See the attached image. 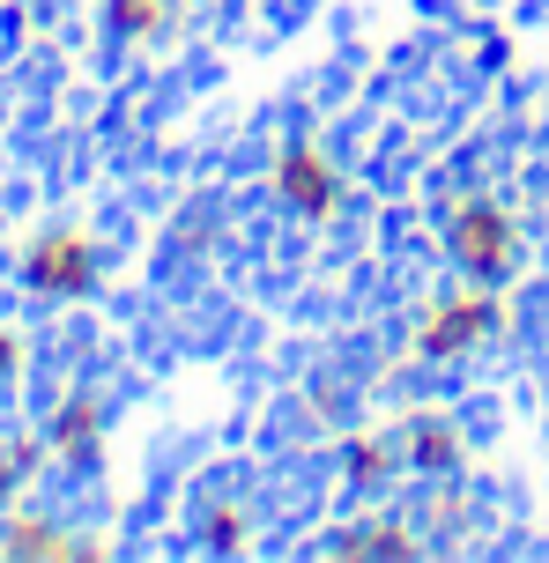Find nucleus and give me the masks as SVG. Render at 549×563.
<instances>
[{"instance_id":"f257e3e1","label":"nucleus","mask_w":549,"mask_h":563,"mask_svg":"<svg viewBox=\"0 0 549 563\" xmlns=\"http://www.w3.org/2000/svg\"><path fill=\"white\" fill-rule=\"evenodd\" d=\"M505 327H513L505 289L461 282V289H438L431 305H424L416 334H408V356H416V364H468V356H483Z\"/></svg>"},{"instance_id":"f03ea898","label":"nucleus","mask_w":549,"mask_h":563,"mask_svg":"<svg viewBox=\"0 0 549 563\" xmlns=\"http://www.w3.org/2000/svg\"><path fill=\"white\" fill-rule=\"evenodd\" d=\"M446 260L461 267V282L505 289V282L520 275V260H527L520 216H513L497 194H461L453 208H446Z\"/></svg>"},{"instance_id":"7ed1b4c3","label":"nucleus","mask_w":549,"mask_h":563,"mask_svg":"<svg viewBox=\"0 0 549 563\" xmlns=\"http://www.w3.org/2000/svg\"><path fill=\"white\" fill-rule=\"evenodd\" d=\"M97 282H105V253L89 230H37V245L23 253V289L45 305H83Z\"/></svg>"},{"instance_id":"20e7f679","label":"nucleus","mask_w":549,"mask_h":563,"mask_svg":"<svg viewBox=\"0 0 549 563\" xmlns=\"http://www.w3.org/2000/svg\"><path fill=\"white\" fill-rule=\"evenodd\" d=\"M267 186L283 200L289 216H305V223H334L349 200V170L319 148V141H283L275 148V164H267Z\"/></svg>"},{"instance_id":"39448f33","label":"nucleus","mask_w":549,"mask_h":563,"mask_svg":"<svg viewBox=\"0 0 549 563\" xmlns=\"http://www.w3.org/2000/svg\"><path fill=\"white\" fill-rule=\"evenodd\" d=\"M394 438H402L408 475H424V482H453V475H468V430L446 416V408H402Z\"/></svg>"},{"instance_id":"423d86ee","label":"nucleus","mask_w":549,"mask_h":563,"mask_svg":"<svg viewBox=\"0 0 549 563\" xmlns=\"http://www.w3.org/2000/svg\"><path fill=\"white\" fill-rule=\"evenodd\" d=\"M105 430H112V408H105L97 394H59L53 408H45V445H53V460H67L75 475L97 467Z\"/></svg>"},{"instance_id":"0eeeda50","label":"nucleus","mask_w":549,"mask_h":563,"mask_svg":"<svg viewBox=\"0 0 549 563\" xmlns=\"http://www.w3.org/2000/svg\"><path fill=\"white\" fill-rule=\"evenodd\" d=\"M334 475H342L349 497H386V489L408 475L402 438H394V430H342V445H334Z\"/></svg>"},{"instance_id":"6e6552de","label":"nucleus","mask_w":549,"mask_h":563,"mask_svg":"<svg viewBox=\"0 0 549 563\" xmlns=\"http://www.w3.org/2000/svg\"><path fill=\"white\" fill-rule=\"evenodd\" d=\"M334 556H386V563H408L424 556L431 541H424V527H408V519H394V511H356L342 534L327 541Z\"/></svg>"},{"instance_id":"1a4fd4ad","label":"nucleus","mask_w":549,"mask_h":563,"mask_svg":"<svg viewBox=\"0 0 549 563\" xmlns=\"http://www.w3.org/2000/svg\"><path fill=\"white\" fill-rule=\"evenodd\" d=\"M97 549H105V541L67 534L59 519H37V511L8 519V534H0V556H97Z\"/></svg>"},{"instance_id":"9d476101","label":"nucleus","mask_w":549,"mask_h":563,"mask_svg":"<svg viewBox=\"0 0 549 563\" xmlns=\"http://www.w3.org/2000/svg\"><path fill=\"white\" fill-rule=\"evenodd\" d=\"M105 23L119 45H164L178 30V0H105Z\"/></svg>"},{"instance_id":"9b49d317","label":"nucleus","mask_w":549,"mask_h":563,"mask_svg":"<svg viewBox=\"0 0 549 563\" xmlns=\"http://www.w3.org/2000/svg\"><path fill=\"white\" fill-rule=\"evenodd\" d=\"M194 541H201L208 556H238V549H253V511L238 505V497H216V505L194 511Z\"/></svg>"},{"instance_id":"f8f14e48","label":"nucleus","mask_w":549,"mask_h":563,"mask_svg":"<svg viewBox=\"0 0 549 563\" xmlns=\"http://www.w3.org/2000/svg\"><path fill=\"white\" fill-rule=\"evenodd\" d=\"M468 519H475V497L453 482H431V497H424V541H468Z\"/></svg>"},{"instance_id":"ddd939ff","label":"nucleus","mask_w":549,"mask_h":563,"mask_svg":"<svg viewBox=\"0 0 549 563\" xmlns=\"http://www.w3.org/2000/svg\"><path fill=\"white\" fill-rule=\"evenodd\" d=\"M45 460H53V445H45V438H0V505H8V497H15V489H23Z\"/></svg>"},{"instance_id":"4468645a","label":"nucleus","mask_w":549,"mask_h":563,"mask_svg":"<svg viewBox=\"0 0 549 563\" xmlns=\"http://www.w3.org/2000/svg\"><path fill=\"white\" fill-rule=\"evenodd\" d=\"M15 371H23V334H15V327H0V386H8Z\"/></svg>"}]
</instances>
